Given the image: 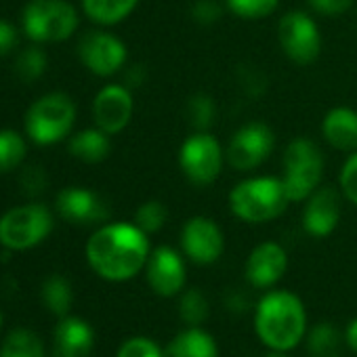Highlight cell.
<instances>
[{
  "instance_id": "obj_6",
  "label": "cell",
  "mask_w": 357,
  "mask_h": 357,
  "mask_svg": "<svg viewBox=\"0 0 357 357\" xmlns=\"http://www.w3.org/2000/svg\"><path fill=\"white\" fill-rule=\"evenodd\" d=\"M22 24L34 43H61L78 30V11L68 0H32Z\"/></svg>"
},
{
  "instance_id": "obj_38",
  "label": "cell",
  "mask_w": 357,
  "mask_h": 357,
  "mask_svg": "<svg viewBox=\"0 0 357 357\" xmlns=\"http://www.w3.org/2000/svg\"><path fill=\"white\" fill-rule=\"evenodd\" d=\"M20 43V34L17 30L9 24V22H3L0 20V57L9 55Z\"/></svg>"
},
{
  "instance_id": "obj_20",
  "label": "cell",
  "mask_w": 357,
  "mask_h": 357,
  "mask_svg": "<svg viewBox=\"0 0 357 357\" xmlns=\"http://www.w3.org/2000/svg\"><path fill=\"white\" fill-rule=\"evenodd\" d=\"M164 357H219L215 338L198 326L176 334L164 349Z\"/></svg>"
},
{
  "instance_id": "obj_13",
  "label": "cell",
  "mask_w": 357,
  "mask_h": 357,
  "mask_svg": "<svg viewBox=\"0 0 357 357\" xmlns=\"http://www.w3.org/2000/svg\"><path fill=\"white\" fill-rule=\"evenodd\" d=\"M145 275L149 288L160 296H174L185 286V263L183 257L170 246H158L149 252L145 263Z\"/></svg>"
},
{
  "instance_id": "obj_26",
  "label": "cell",
  "mask_w": 357,
  "mask_h": 357,
  "mask_svg": "<svg viewBox=\"0 0 357 357\" xmlns=\"http://www.w3.org/2000/svg\"><path fill=\"white\" fill-rule=\"evenodd\" d=\"M26 158V139L17 130H0V172L17 168Z\"/></svg>"
},
{
  "instance_id": "obj_36",
  "label": "cell",
  "mask_w": 357,
  "mask_h": 357,
  "mask_svg": "<svg viewBox=\"0 0 357 357\" xmlns=\"http://www.w3.org/2000/svg\"><path fill=\"white\" fill-rule=\"evenodd\" d=\"M355 5V0H309V7L324 17H334L347 13Z\"/></svg>"
},
{
  "instance_id": "obj_19",
  "label": "cell",
  "mask_w": 357,
  "mask_h": 357,
  "mask_svg": "<svg viewBox=\"0 0 357 357\" xmlns=\"http://www.w3.org/2000/svg\"><path fill=\"white\" fill-rule=\"evenodd\" d=\"M321 135L326 143L338 151H357V112L351 107H332L321 120Z\"/></svg>"
},
{
  "instance_id": "obj_3",
  "label": "cell",
  "mask_w": 357,
  "mask_h": 357,
  "mask_svg": "<svg viewBox=\"0 0 357 357\" xmlns=\"http://www.w3.org/2000/svg\"><path fill=\"white\" fill-rule=\"evenodd\" d=\"M290 198L282 176L244 178L229 192V211L244 223H269L284 215Z\"/></svg>"
},
{
  "instance_id": "obj_32",
  "label": "cell",
  "mask_w": 357,
  "mask_h": 357,
  "mask_svg": "<svg viewBox=\"0 0 357 357\" xmlns=\"http://www.w3.org/2000/svg\"><path fill=\"white\" fill-rule=\"evenodd\" d=\"M340 194L357 206V151H353L340 170Z\"/></svg>"
},
{
  "instance_id": "obj_23",
  "label": "cell",
  "mask_w": 357,
  "mask_h": 357,
  "mask_svg": "<svg viewBox=\"0 0 357 357\" xmlns=\"http://www.w3.org/2000/svg\"><path fill=\"white\" fill-rule=\"evenodd\" d=\"M0 357H45L43 340L28 328H15L0 347Z\"/></svg>"
},
{
  "instance_id": "obj_2",
  "label": "cell",
  "mask_w": 357,
  "mask_h": 357,
  "mask_svg": "<svg viewBox=\"0 0 357 357\" xmlns=\"http://www.w3.org/2000/svg\"><path fill=\"white\" fill-rule=\"evenodd\" d=\"M255 328L259 338L271 351L294 349L307 330V313L303 301L288 290H273L265 294L255 313Z\"/></svg>"
},
{
  "instance_id": "obj_1",
  "label": "cell",
  "mask_w": 357,
  "mask_h": 357,
  "mask_svg": "<svg viewBox=\"0 0 357 357\" xmlns=\"http://www.w3.org/2000/svg\"><path fill=\"white\" fill-rule=\"evenodd\" d=\"M149 238L135 223H107L86 242L91 269L107 282L135 278L149 259Z\"/></svg>"
},
{
  "instance_id": "obj_12",
  "label": "cell",
  "mask_w": 357,
  "mask_h": 357,
  "mask_svg": "<svg viewBox=\"0 0 357 357\" xmlns=\"http://www.w3.org/2000/svg\"><path fill=\"white\" fill-rule=\"evenodd\" d=\"M181 248L196 265H213L223 255L225 238L213 219L192 217L181 229Z\"/></svg>"
},
{
  "instance_id": "obj_24",
  "label": "cell",
  "mask_w": 357,
  "mask_h": 357,
  "mask_svg": "<svg viewBox=\"0 0 357 357\" xmlns=\"http://www.w3.org/2000/svg\"><path fill=\"white\" fill-rule=\"evenodd\" d=\"M43 303L57 317H66L74 303L72 284L63 275H49L43 284Z\"/></svg>"
},
{
  "instance_id": "obj_10",
  "label": "cell",
  "mask_w": 357,
  "mask_h": 357,
  "mask_svg": "<svg viewBox=\"0 0 357 357\" xmlns=\"http://www.w3.org/2000/svg\"><path fill=\"white\" fill-rule=\"evenodd\" d=\"M273 145H275V135L271 126L259 120L248 122V124H242L231 135L225 158L231 168L240 172H250L269 158V153L273 151Z\"/></svg>"
},
{
  "instance_id": "obj_34",
  "label": "cell",
  "mask_w": 357,
  "mask_h": 357,
  "mask_svg": "<svg viewBox=\"0 0 357 357\" xmlns=\"http://www.w3.org/2000/svg\"><path fill=\"white\" fill-rule=\"evenodd\" d=\"M20 185H22V192L26 196H40L49 185V176H47L43 166H28L22 172Z\"/></svg>"
},
{
  "instance_id": "obj_35",
  "label": "cell",
  "mask_w": 357,
  "mask_h": 357,
  "mask_svg": "<svg viewBox=\"0 0 357 357\" xmlns=\"http://www.w3.org/2000/svg\"><path fill=\"white\" fill-rule=\"evenodd\" d=\"M223 17V7L219 0H196L192 7V20L198 26H215Z\"/></svg>"
},
{
  "instance_id": "obj_21",
  "label": "cell",
  "mask_w": 357,
  "mask_h": 357,
  "mask_svg": "<svg viewBox=\"0 0 357 357\" xmlns=\"http://www.w3.org/2000/svg\"><path fill=\"white\" fill-rule=\"evenodd\" d=\"M68 149L76 160H82L86 164H99L109 155L112 141H109V135L103 132L101 128H84L72 135Z\"/></svg>"
},
{
  "instance_id": "obj_16",
  "label": "cell",
  "mask_w": 357,
  "mask_h": 357,
  "mask_svg": "<svg viewBox=\"0 0 357 357\" xmlns=\"http://www.w3.org/2000/svg\"><path fill=\"white\" fill-rule=\"evenodd\" d=\"M340 221V194L334 188H317L305 204L303 229L313 238H328Z\"/></svg>"
},
{
  "instance_id": "obj_18",
  "label": "cell",
  "mask_w": 357,
  "mask_h": 357,
  "mask_svg": "<svg viewBox=\"0 0 357 357\" xmlns=\"http://www.w3.org/2000/svg\"><path fill=\"white\" fill-rule=\"evenodd\" d=\"M95 347L93 328L74 315L59 317L53 336V357H91Z\"/></svg>"
},
{
  "instance_id": "obj_11",
  "label": "cell",
  "mask_w": 357,
  "mask_h": 357,
  "mask_svg": "<svg viewBox=\"0 0 357 357\" xmlns=\"http://www.w3.org/2000/svg\"><path fill=\"white\" fill-rule=\"evenodd\" d=\"M76 51H78L82 66L101 78H109L118 74L124 68L126 57H128L126 45L118 36L103 32V30L86 32L80 38Z\"/></svg>"
},
{
  "instance_id": "obj_39",
  "label": "cell",
  "mask_w": 357,
  "mask_h": 357,
  "mask_svg": "<svg viewBox=\"0 0 357 357\" xmlns=\"http://www.w3.org/2000/svg\"><path fill=\"white\" fill-rule=\"evenodd\" d=\"M145 80V68L143 66H132L126 74H124V86H128L130 91L132 89H139Z\"/></svg>"
},
{
  "instance_id": "obj_7",
  "label": "cell",
  "mask_w": 357,
  "mask_h": 357,
  "mask_svg": "<svg viewBox=\"0 0 357 357\" xmlns=\"http://www.w3.org/2000/svg\"><path fill=\"white\" fill-rule=\"evenodd\" d=\"M223 162L225 151L217 137H213L208 130H196L178 149V168L196 188L213 185L223 170Z\"/></svg>"
},
{
  "instance_id": "obj_28",
  "label": "cell",
  "mask_w": 357,
  "mask_h": 357,
  "mask_svg": "<svg viewBox=\"0 0 357 357\" xmlns=\"http://www.w3.org/2000/svg\"><path fill=\"white\" fill-rule=\"evenodd\" d=\"M188 120L196 130H208L217 118V103L211 95L198 93L188 101Z\"/></svg>"
},
{
  "instance_id": "obj_27",
  "label": "cell",
  "mask_w": 357,
  "mask_h": 357,
  "mask_svg": "<svg viewBox=\"0 0 357 357\" xmlns=\"http://www.w3.org/2000/svg\"><path fill=\"white\" fill-rule=\"evenodd\" d=\"M47 55L40 47H30L24 49L17 59H15V74L24 80V82H34L38 80L45 72H47Z\"/></svg>"
},
{
  "instance_id": "obj_4",
  "label": "cell",
  "mask_w": 357,
  "mask_h": 357,
  "mask_svg": "<svg viewBox=\"0 0 357 357\" xmlns=\"http://www.w3.org/2000/svg\"><path fill=\"white\" fill-rule=\"evenodd\" d=\"M324 155L315 141L307 137L292 139L282 158V181L290 202L307 200L321 183Z\"/></svg>"
},
{
  "instance_id": "obj_40",
  "label": "cell",
  "mask_w": 357,
  "mask_h": 357,
  "mask_svg": "<svg viewBox=\"0 0 357 357\" xmlns=\"http://www.w3.org/2000/svg\"><path fill=\"white\" fill-rule=\"evenodd\" d=\"M347 344L357 353V319H353L347 326Z\"/></svg>"
},
{
  "instance_id": "obj_5",
  "label": "cell",
  "mask_w": 357,
  "mask_h": 357,
  "mask_svg": "<svg viewBox=\"0 0 357 357\" xmlns=\"http://www.w3.org/2000/svg\"><path fill=\"white\" fill-rule=\"evenodd\" d=\"M76 122V103L66 93H49L26 114V132L38 145H53L70 135Z\"/></svg>"
},
{
  "instance_id": "obj_29",
  "label": "cell",
  "mask_w": 357,
  "mask_h": 357,
  "mask_svg": "<svg viewBox=\"0 0 357 357\" xmlns=\"http://www.w3.org/2000/svg\"><path fill=\"white\" fill-rule=\"evenodd\" d=\"M280 5V0H225V7L240 20L259 22L269 17Z\"/></svg>"
},
{
  "instance_id": "obj_9",
  "label": "cell",
  "mask_w": 357,
  "mask_h": 357,
  "mask_svg": "<svg viewBox=\"0 0 357 357\" xmlns=\"http://www.w3.org/2000/svg\"><path fill=\"white\" fill-rule=\"evenodd\" d=\"M278 40L284 55L296 66H311L321 53L319 28L305 11H290L280 20Z\"/></svg>"
},
{
  "instance_id": "obj_37",
  "label": "cell",
  "mask_w": 357,
  "mask_h": 357,
  "mask_svg": "<svg viewBox=\"0 0 357 357\" xmlns=\"http://www.w3.org/2000/svg\"><path fill=\"white\" fill-rule=\"evenodd\" d=\"M240 84H242V89H244L248 95H252V97L265 93V89H267V80H265V76L261 74L259 68L240 70Z\"/></svg>"
},
{
  "instance_id": "obj_42",
  "label": "cell",
  "mask_w": 357,
  "mask_h": 357,
  "mask_svg": "<svg viewBox=\"0 0 357 357\" xmlns=\"http://www.w3.org/2000/svg\"><path fill=\"white\" fill-rule=\"evenodd\" d=\"M0 326H3V313H0Z\"/></svg>"
},
{
  "instance_id": "obj_8",
  "label": "cell",
  "mask_w": 357,
  "mask_h": 357,
  "mask_svg": "<svg viewBox=\"0 0 357 357\" xmlns=\"http://www.w3.org/2000/svg\"><path fill=\"white\" fill-rule=\"evenodd\" d=\"M53 229V213L45 204H24L0 217V244L7 250L38 246Z\"/></svg>"
},
{
  "instance_id": "obj_17",
  "label": "cell",
  "mask_w": 357,
  "mask_h": 357,
  "mask_svg": "<svg viewBox=\"0 0 357 357\" xmlns=\"http://www.w3.org/2000/svg\"><path fill=\"white\" fill-rule=\"evenodd\" d=\"M288 269V255L278 242L259 244L246 261V280L255 288H271Z\"/></svg>"
},
{
  "instance_id": "obj_33",
  "label": "cell",
  "mask_w": 357,
  "mask_h": 357,
  "mask_svg": "<svg viewBox=\"0 0 357 357\" xmlns=\"http://www.w3.org/2000/svg\"><path fill=\"white\" fill-rule=\"evenodd\" d=\"M118 357H164V351H160L153 340L135 336L120 347Z\"/></svg>"
},
{
  "instance_id": "obj_15",
  "label": "cell",
  "mask_w": 357,
  "mask_h": 357,
  "mask_svg": "<svg viewBox=\"0 0 357 357\" xmlns=\"http://www.w3.org/2000/svg\"><path fill=\"white\" fill-rule=\"evenodd\" d=\"M55 208L68 223H78V225L103 223L109 217V208L101 200V196L84 188L61 190L55 198Z\"/></svg>"
},
{
  "instance_id": "obj_41",
  "label": "cell",
  "mask_w": 357,
  "mask_h": 357,
  "mask_svg": "<svg viewBox=\"0 0 357 357\" xmlns=\"http://www.w3.org/2000/svg\"><path fill=\"white\" fill-rule=\"evenodd\" d=\"M267 357H286V355H284V351H273V353L267 355Z\"/></svg>"
},
{
  "instance_id": "obj_30",
  "label": "cell",
  "mask_w": 357,
  "mask_h": 357,
  "mask_svg": "<svg viewBox=\"0 0 357 357\" xmlns=\"http://www.w3.org/2000/svg\"><path fill=\"white\" fill-rule=\"evenodd\" d=\"M178 313H181V319L185 324L200 326L208 317V301L204 292L198 288H190L188 292H183L181 301H178Z\"/></svg>"
},
{
  "instance_id": "obj_31",
  "label": "cell",
  "mask_w": 357,
  "mask_h": 357,
  "mask_svg": "<svg viewBox=\"0 0 357 357\" xmlns=\"http://www.w3.org/2000/svg\"><path fill=\"white\" fill-rule=\"evenodd\" d=\"M166 219H168V208L158 200H149V202L141 204L135 213V225L141 231H145L147 236L158 234L164 227Z\"/></svg>"
},
{
  "instance_id": "obj_22",
  "label": "cell",
  "mask_w": 357,
  "mask_h": 357,
  "mask_svg": "<svg viewBox=\"0 0 357 357\" xmlns=\"http://www.w3.org/2000/svg\"><path fill=\"white\" fill-rule=\"evenodd\" d=\"M139 5V0H82V11L99 26H116L124 22Z\"/></svg>"
},
{
  "instance_id": "obj_14",
  "label": "cell",
  "mask_w": 357,
  "mask_h": 357,
  "mask_svg": "<svg viewBox=\"0 0 357 357\" xmlns=\"http://www.w3.org/2000/svg\"><path fill=\"white\" fill-rule=\"evenodd\" d=\"M135 112L132 93L124 84H107L103 86L95 101H93V118L97 128H101L107 135L122 132Z\"/></svg>"
},
{
  "instance_id": "obj_25",
  "label": "cell",
  "mask_w": 357,
  "mask_h": 357,
  "mask_svg": "<svg viewBox=\"0 0 357 357\" xmlns=\"http://www.w3.org/2000/svg\"><path fill=\"white\" fill-rule=\"evenodd\" d=\"M311 357H340V334L336 326L321 321L309 332Z\"/></svg>"
}]
</instances>
